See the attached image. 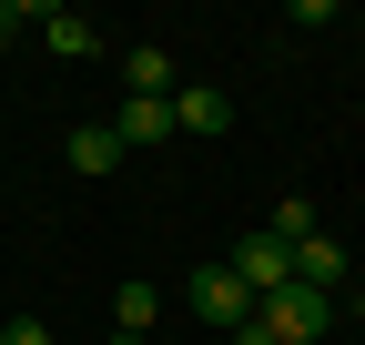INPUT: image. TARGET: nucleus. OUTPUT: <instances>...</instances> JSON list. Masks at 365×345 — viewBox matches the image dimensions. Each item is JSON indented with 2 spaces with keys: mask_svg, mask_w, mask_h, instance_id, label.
Listing matches in <instances>:
<instances>
[{
  "mask_svg": "<svg viewBox=\"0 0 365 345\" xmlns=\"http://www.w3.org/2000/svg\"><path fill=\"white\" fill-rule=\"evenodd\" d=\"M11 41H21V0H0V51H11Z\"/></svg>",
  "mask_w": 365,
  "mask_h": 345,
  "instance_id": "obj_13",
  "label": "nucleus"
},
{
  "mask_svg": "<svg viewBox=\"0 0 365 345\" xmlns=\"http://www.w3.org/2000/svg\"><path fill=\"white\" fill-rule=\"evenodd\" d=\"M264 234H274V244L294 254L304 234H325V224H314V203H304V193H274V203H264Z\"/></svg>",
  "mask_w": 365,
  "mask_h": 345,
  "instance_id": "obj_9",
  "label": "nucleus"
},
{
  "mask_svg": "<svg viewBox=\"0 0 365 345\" xmlns=\"http://www.w3.org/2000/svg\"><path fill=\"white\" fill-rule=\"evenodd\" d=\"M182 305H193L203 325H223V335H244V325H254V284H244L234 264H203L193 284H182Z\"/></svg>",
  "mask_w": 365,
  "mask_h": 345,
  "instance_id": "obj_2",
  "label": "nucleus"
},
{
  "mask_svg": "<svg viewBox=\"0 0 365 345\" xmlns=\"http://www.w3.org/2000/svg\"><path fill=\"white\" fill-rule=\"evenodd\" d=\"M112 345H153V335H122V325H112Z\"/></svg>",
  "mask_w": 365,
  "mask_h": 345,
  "instance_id": "obj_14",
  "label": "nucleus"
},
{
  "mask_svg": "<svg viewBox=\"0 0 365 345\" xmlns=\"http://www.w3.org/2000/svg\"><path fill=\"white\" fill-rule=\"evenodd\" d=\"M0 345H61V335L41 325V315H11V325H0Z\"/></svg>",
  "mask_w": 365,
  "mask_h": 345,
  "instance_id": "obj_12",
  "label": "nucleus"
},
{
  "mask_svg": "<svg viewBox=\"0 0 365 345\" xmlns=\"http://www.w3.org/2000/svg\"><path fill=\"white\" fill-rule=\"evenodd\" d=\"M112 133H122V153H153V143L182 133V122H173V102H122V112H112Z\"/></svg>",
  "mask_w": 365,
  "mask_h": 345,
  "instance_id": "obj_6",
  "label": "nucleus"
},
{
  "mask_svg": "<svg viewBox=\"0 0 365 345\" xmlns=\"http://www.w3.org/2000/svg\"><path fill=\"white\" fill-rule=\"evenodd\" d=\"M112 315H122V335H153V315H163V294H153V284H122V294H112Z\"/></svg>",
  "mask_w": 365,
  "mask_h": 345,
  "instance_id": "obj_11",
  "label": "nucleus"
},
{
  "mask_svg": "<svg viewBox=\"0 0 365 345\" xmlns=\"http://www.w3.org/2000/svg\"><path fill=\"white\" fill-rule=\"evenodd\" d=\"M294 284L335 294V284H345V244H335V234H304V244H294Z\"/></svg>",
  "mask_w": 365,
  "mask_h": 345,
  "instance_id": "obj_7",
  "label": "nucleus"
},
{
  "mask_svg": "<svg viewBox=\"0 0 365 345\" xmlns=\"http://www.w3.org/2000/svg\"><path fill=\"white\" fill-rule=\"evenodd\" d=\"M254 325H264L274 345H314V335L335 325V294H314V284H284V294H264V305H254Z\"/></svg>",
  "mask_w": 365,
  "mask_h": 345,
  "instance_id": "obj_1",
  "label": "nucleus"
},
{
  "mask_svg": "<svg viewBox=\"0 0 365 345\" xmlns=\"http://www.w3.org/2000/svg\"><path fill=\"white\" fill-rule=\"evenodd\" d=\"M122 81H132V102H173V51H163V41H132Z\"/></svg>",
  "mask_w": 365,
  "mask_h": 345,
  "instance_id": "obj_5",
  "label": "nucleus"
},
{
  "mask_svg": "<svg viewBox=\"0 0 365 345\" xmlns=\"http://www.w3.org/2000/svg\"><path fill=\"white\" fill-rule=\"evenodd\" d=\"M173 122H182V133H203V143H213V133H234V102H223L213 81H182V92H173Z\"/></svg>",
  "mask_w": 365,
  "mask_h": 345,
  "instance_id": "obj_4",
  "label": "nucleus"
},
{
  "mask_svg": "<svg viewBox=\"0 0 365 345\" xmlns=\"http://www.w3.org/2000/svg\"><path fill=\"white\" fill-rule=\"evenodd\" d=\"M223 264H234V274L254 284V305H264V294H284V284H294V254H284V244H274L264 224H254V234H244L234 254H223Z\"/></svg>",
  "mask_w": 365,
  "mask_h": 345,
  "instance_id": "obj_3",
  "label": "nucleus"
},
{
  "mask_svg": "<svg viewBox=\"0 0 365 345\" xmlns=\"http://www.w3.org/2000/svg\"><path fill=\"white\" fill-rule=\"evenodd\" d=\"M122 163V133H112V122H81V133H71V172H112Z\"/></svg>",
  "mask_w": 365,
  "mask_h": 345,
  "instance_id": "obj_10",
  "label": "nucleus"
},
{
  "mask_svg": "<svg viewBox=\"0 0 365 345\" xmlns=\"http://www.w3.org/2000/svg\"><path fill=\"white\" fill-rule=\"evenodd\" d=\"M41 41H51L61 61H91V51H102V31H91V11H41Z\"/></svg>",
  "mask_w": 365,
  "mask_h": 345,
  "instance_id": "obj_8",
  "label": "nucleus"
}]
</instances>
